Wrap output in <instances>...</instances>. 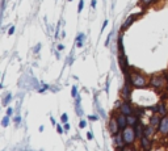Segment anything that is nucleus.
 I'll return each instance as SVG.
<instances>
[{"mask_svg":"<svg viewBox=\"0 0 168 151\" xmlns=\"http://www.w3.org/2000/svg\"><path fill=\"white\" fill-rule=\"evenodd\" d=\"M51 124H53V125H57V124H55V120L53 118V117H51Z\"/></svg>","mask_w":168,"mask_h":151,"instance_id":"obj_43","label":"nucleus"},{"mask_svg":"<svg viewBox=\"0 0 168 151\" xmlns=\"http://www.w3.org/2000/svg\"><path fill=\"white\" fill-rule=\"evenodd\" d=\"M150 85L154 87V88H162L164 84H166V79H164L163 76H158V75H154V76H151L150 79Z\"/></svg>","mask_w":168,"mask_h":151,"instance_id":"obj_4","label":"nucleus"},{"mask_svg":"<svg viewBox=\"0 0 168 151\" xmlns=\"http://www.w3.org/2000/svg\"><path fill=\"white\" fill-rule=\"evenodd\" d=\"M57 131H58L59 134H62V133H63V127L61 126V125H57Z\"/></svg>","mask_w":168,"mask_h":151,"instance_id":"obj_36","label":"nucleus"},{"mask_svg":"<svg viewBox=\"0 0 168 151\" xmlns=\"http://www.w3.org/2000/svg\"><path fill=\"white\" fill-rule=\"evenodd\" d=\"M13 33H15V26H11V28H9V30H8V34L12 36Z\"/></svg>","mask_w":168,"mask_h":151,"instance_id":"obj_35","label":"nucleus"},{"mask_svg":"<svg viewBox=\"0 0 168 151\" xmlns=\"http://www.w3.org/2000/svg\"><path fill=\"white\" fill-rule=\"evenodd\" d=\"M20 121H21V117L20 116H16L15 117V122H16V124H20Z\"/></svg>","mask_w":168,"mask_h":151,"instance_id":"obj_38","label":"nucleus"},{"mask_svg":"<svg viewBox=\"0 0 168 151\" xmlns=\"http://www.w3.org/2000/svg\"><path fill=\"white\" fill-rule=\"evenodd\" d=\"M11 99H12V95L11 93H8L7 96L4 97V99H3V105H4V107H7L8 104H9V101H11Z\"/></svg>","mask_w":168,"mask_h":151,"instance_id":"obj_22","label":"nucleus"},{"mask_svg":"<svg viewBox=\"0 0 168 151\" xmlns=\"http://www.w3.org/2000/svg\"><path fill=\"white\" fill-rule=\"evenodd\" d=\"M7 114H8V116H12V114H13V108H8L7 109Z\"/></svg>","mask_w":168,"mask_h":151,"instance_id":"obj_34","label":"nucleus"},{"mask_svg":"<svg viewBox=\"0 0 168 151\" xmlns=\"http://www.w3.org/2000/svg\"><path fill=\"white\" fill-rule=\"evenodd\" d=\"M71 96L74 97V99H76L79 95H78V88H76V85H74L72 87V89H71Z\"/></svg>","mask_w":168,"mask_h":151,"instance_id":"obj_25","label":"nucleus"},{"mask_svg":"<svg viewBox=\"0 0 168 151\" xmlns=\"http://www.w3.org/2000/svg\"><path fill=\"white\" fill-rule=\"evenodd\" d=\"M156 112H158L162 117L167 116V108H166V105H164V103H159V104L156 105Z\"/></svg>","mask_w":168,"mask_h":151,"instance_id":"obj_17","label":"nucleus"},{"mask_svg":"<svg viewBox=\"0 0 168 151\" xmlns=\"http://www.w3.org/2000/svg\"><path fill=\"white\" fill-rule=\"evenodd\" d=\"M137 112H138V113H137V116H143V114H145V110H143V109H141V108L137 109Z\"/></svg>","mask_w":168,"mask_h":151,"instance_id":"obj_31","label":"nucleus"},{"mask_svg":"<svg viewBox=\"0 0 168 151\" xmlns=\"http://www.w3.org/2000/svg\"><path fill=\"white\" fill-rule=\"evenodd\" d=\"M68 129H70V125H68V124H67V122H66V124H64V130L67 131Z\"/></svg>","mask_w":168,"mask_h":151,"instance_id":"obj_40","label":"nucleus"},{"mask_svg":"<svg viewBox=\"0 0 168 151\" xmlns=\"http://www.w3.org/2000/svg\"><path fill=\"white\" fill-rule=\"evenodd\" d=\"M116 118H117V122H118L120 127H121V130L125 129V127L127 126V116H125L124 113H121V112H120V113L116 116Z\"/></svg>","mask_w":168,"mask_h":151,"instance_id":"obj_9","label":"nucleus"},{"mask_svg":"<svg viewBox=\"0 0 168 151\" xmlns=\"http://www.w3.org/2000/svg\"><path fill=\"white\" fill-rule=\"evenodd\" d=\"M120 151H135V147H134L133 145H126L125 147L120 149Z\"/></svg>","mask_w":168,"mask_h":151,"instance_id":"obj_23","label":"nucleus"},{"mask_svg":"<svg viewBox=\"0 0 168 151\" xmlns=\"http://www.w3.org/2000/svg\"><path fill=\"white\" fill-rule=\"evenodd\" d=\"M88 118L91 120V121H96V120H99V116H97V114H95V116H89Z\"/></svg>","mask_w":168,"mask_h":151,"instance_id":"obj_33","label":"nucleus"},{"mask_svg":"<svg viewBox=\"0 0 168 151\" xmlns=\"http://www.w3.org/2000/svg\"><path fill=\"white\" fill-rule=\"evenodd\" d=\"M84 40H85V34H84V33H79L78 37H76V46L78 47H83Z\"/></svg>","mask_w":168,"mask_h":151,"instance_id":"obj_18","label":"nucleus"},{"mask_svg":"<svg viewBox=\"0 0 168 151\" xmlns=\"http://www.w3.org/2000/svg\"><path fill=\"white\" fill-rule=\"evenodd\" d=\"M75 100H76V101H75V110H76V114H78L79 117H82L83 113H84L83 109H82V104H80V103H82V97L78 96Z\"/></svg>","mask_w":168,"mask_h":151,"instance_id":"obj_14","label":"nucleus"},{"mask_svg":"<svg viewBox=\"0 0 168 151\" xmlns=\"http://www.w3.org/2000/svg\"><path fill=\"white\" fill-rule=\"evenodd\" d=\"M155 130H156L155 127H152V126H151V125H148L147 127H145V135L150 138V137H152V135H154V133H155Z\"/></svg>","mask_w":168,"mask_h":151,"instance_id":"obj_20","label":"nucleus"},{"mask_svg":"<svg viewBox=\"0 0 168 151\" xmlns=\"http://www.w3.org/2000/svg\"><path fill=\"white\" fill-rule=\"evenodd\" d=\"M138 122H139V118H138L137 114H130V116H127V125H130V126H135Z\"/></svg>","mask_w":168,"mask_h":151,"instance_id":"obj_16","label":"nucleus"},{"mask_svg":"<svg viewBox=\"0 0 168 151\" xmlns=\"http://www.w3.org/2000/svg\"><path fill=\"white\" fill-rule=\"evenodd\" d=\"M108 130H109V133H110L112 135H116V134L120 133L121 127H120V125H118V122H117L116 117H110V120H109V124H108Z\"/></svg>","mask_w":168,"mask_h":151,"instance_id":"obj_3","label":"nucleus"},{"mask_svg":"<svg viewBox=\"0 0 168 151\" xmlns=\"http://www.w3.org/2000/svg\"><path fill=\"white\" fill-rule=\"evenodd\" d=\"M121 134H122V138H124V141H125V145H134L135 138H137L135 127L127 125L125 129L121 130Z\"/></svg>","mask_w":168,"mask_h":151,"instance_id":"obj_1","label":"nucleus"},{"mask_svg":"<svg viewBox=\"0 0 168 151\" xmlns=\"http://www.w3.org/2000/svg\"><path fill=\"white\" fill-rule=\"evenodd\" d=\"M112 36H113V32H112L108 36V38H106V41H105V46H108V45H109V42H110V40H112Z\"/></svg>","mask_w":168,"mask_h":151,"instance_id":"obj_30","label":"nucleus"},{"mask_svg":"<svg viewBox=\"0 0 168 151\" xmlns=\"http://www.w3.org/2000/svg\"><path fill=\"white\" fill-rule=\"evenodd\" d=\"M83 7H84V0H80L79 1V5H78V12H82L83 11Z\"/></svg>","mask_w":168,"mask_h":151,"instance_id":"obj_27","label":"nucleus"},{"mask_svg":"<svg viewBox=\"0 0 168 151\" xmlns=\"http://www.w3.org/2000/svg\"><path fill=\"white\" fill-rule=\"evenodd\" d=\"M117 45H118V51H120V54H125V53H124V38H122V34L118 36Z\"/></svg>","mask_w":168,"mask_h":151,"instance_id":"obj_19","label":"nucleus"},{"mask_svg":"<svg viewBox=\"0 0 168 151\" xmlns=\"http://www.w3.org/2000/svg\"><path fill=\"white\" fill-rule=\"evenodd\" d=\"M120 112H121V113H124L125 116L134 114V110H133V108H131V105H130V103H129V101H122L121 107H120Z\"/></svg>","mask_w":168,"mask_h":151,"instance_id":"obj_5","label":"nucleus"},{"mask_svg":"<svg viewBox=\"0 0 168 151\" xmlns=\"http://www.w3.org/2000/svg\"><path fill=\"white\" fill-rule=\"evenodd\" d=\"M96 4H97L96 0H92V1H91V7L92 8H96Z\"/></svg>","mask_w":168,"mask_h":151,"instance_id":"obj_39","label":"nucleus"},{"mask_svg":"<svg viewBox=\"0 0 168 151\" xmlns=\"http://www.w3.org/2000/svg\"><path fill=\"white\" fill-rule=\"evenodd\" d=\"M141 146H142V149H143L145 151H148V150H151V141H150V138L146 135H143L141 138Z\"/></svg>","mask_w":168,"mask_h":151,"instance_id":"obj_12","label":"nucleus"},{"mask_svg":"<svg viewBox=\"0 0 168 151\" xmlns=\"http://www.w3.org/2000/svg\"><path fill=\"white\" fill-rule=\"evenodd\" d=\"M130 82L135 88H145L147 85V80L139 72H130Z\"/></svg>","mask_w":168,"mask_h":151,"instance_id":"obj_2","label":"nucleus"},{"mask_svg":"<svg viewBox=\"0 0 168 151\" xmlns=\"http://www.w3.org/2000/svg\"><path fill=\"white\" fill-rule=\"evenodd\" d=\"M160 122H162L160 114L155 113V114H152V116H151V118H150V125H151L152 127H155L156 130H159V126H160Z\"/></svg>","mask_w":168,"mask_h":151,"instance_id":"obj_8","label":"nucleus"},{"mask_svg":"<svg viewBox=\"0 0 168 151\" xmlns=\"http://www.w3.org/2000/svg\"><path fill=\"white\" fill-rule=\"evenodd\" d=\"M118 62H120V66H121V70L124 72H126V67H127V59H126L125 54H120V58H118Z\"/></svg>","mask_w":168,"mask_h":151,"instance_id":"obj_15","label":"nucleus"},{"mask_svg":"<svg viewBox=\"0 0 168 151\" xmlns=\"http://www.w3.org/2000/svg\"><path fill=\"white\" fill-rule=\"evenodd\" d=\"M134 127H135V134H137V138H139V139H141L142 137L145 135V126H143V124H142V122L139 121L138 124H137Z\"/></svg>","mask_w":168,"mask_h":151,"instance_id":"obj_13","label":"nucleus"},{"mask_svg":"<svg viewBox=\"0 0 168 151\" xmlns=\"http://www.w3.org/2000/svg\"><path fill=\"white\" fill-rule=\"evenodd\" d=\"M85 126H87V121H85V120H80L79 127H80V129H83V127H85Z\"/></svg>","mask_w":168,"mask_h":151,"instance_id":"obj_29","label":"nucleus"},{"mask_svg":"<svg viewBox=\"0 0 168 151\" xmlns=\"http://www.w3.org/2000/svg\"><path fill=\"white\" fill-rule=\"evenodd\" d=\"M113 139H114V146L117 147V149H122V147H125L126 145H125V141H124V138H122V134L121 133H118V134H116V135H113Z\"/></svg>","mask_w":168,"mask_h":151,"instance_id":"obj_10","label":"nucleus"},{"mask_svg":"<svg viewBox=\"0 0 168 151\" xmlns=\"http://www.w3.org/2000/svg\"><path fill=\"white\" fill-rule=\"evenodd\" d=\"M58 50H59V51L61 50H64V46L63 45H58Z\"/></svg>","mask_w":168,"mask_h":151,"instance_id":"obj_41","label":"nucleus"},{"mask_svg":"<svg viewBox=\"0 0 168 151\" xmlns=\"http://www.w3.org/2000/svg\"><path fill=\"white\" fill-rule=\"evenodd\" d=\"M61 120H62L63 124H66V122L68 121V117H67V114H66V113H63L62 116H61Z\"/></svg>","mask_w":168,"mask_h":151,"instance_id":"obj_28","label":"nucleus"},{"mask_svg":"<svg viewBox=\"0 0 168 151\" xmlns=\"http://www.w3.org/2000/svg\"><path fill=\"white\" fill-rule=\"evenodd\" d=\"M95 105H96V108H97V110H99L100 116H101V117H103V118H105V116H106V114H105L104 109H103V108H101V105H100V104H99V101H97V97H96V99H95Z\"/></svg>","mask_w":168,"mask_h":151,"instance_id":"obj_21","label":"nucleus"},{"mask_svg":"<svg viewBox=\"0 0 168 151\" xmlns=\"http://www.w3.org/2000/svg\"><path fill=\"white\" fill-rule=\"evenodd\" d=\"M68 1H72V0H68Z\"/></svg>","mask_w":168,"mask_h":151,"instance_id":"obj_44","label":"nucleus"},{"mask_svg":"<svg viewBox=\"0 0 168 151\" xmlns=\"http://www.w3.org/2000/svg\"><path fill=\"white\" fill-rule=\"evenodd\" d=\"M87 138H88L89 141H91V139H93V133H92V131H88V133H87Z\"/></svg>","mask_w":168,"mask_h":151,"instance_id":"obj_32","label":"nucleus"},{"mask_svg":"<svg viewBox=\"0 0 168 151\" xmlns=\"http://www.w3.org/2000/svg\"><path fill=\"white\" fill-rule=\"evenodd\" d=\"M8 124H9V116L7 114L5 117H3V120H1V125H3L4 127H7V126H8Z\"/></svg>","mask_w":168,"mask_h":151,"instance_id":"obj_24","label":"nucleus"},{"mask_svg":"<svg viewBox=\"0 0 168 151\" xmlns=\"http://www.w3.org/2000/svg\"><path fill=\"white\" fill-rule=\"evenodd\" d=\"M159 131H160L162 135H164V137L168 135V116L162 117V122H160V126H159Z\"/></svg>","mask_w":168,"mask_h":151,"instance_id":"obj_6","label":"nucleus"},{"mask_svg":"<svg viewBox=\"0 0 168 151\" xmlns=\"http://www.w3.org/2000/svg\"><path fill=\"white\" fill-rule=\"evenodd\" d=\"M108 20H105L104 22H103V29H101V32H104V29H105V28H106V25H108Z\"/></svg>","mask_w":168,"mask_h":151,"instance_id":"obj_37","label":"nucleus"},{"mask_svg":"<svg viewBox=\"0 0 168 151\" xmlns=\"http://www.w3.org/2000/svg\"><path fill=\"white\" fill-rule=\"evenodd\" d=\"M121 96H122V99H124L125 101H130V99H131V88H130V84L125 83L124 88H122V91H121Z\"/></svg>","mask_w":168,"mask_h":151,"instance_id":"obj_7","label":"nucleus"},{"mask_svg":"<svg viewBox=\"0 0 168 151\" xmlns=\"http://www.w3.org/2000/svg\"><path fill=\"white\" fill-rule=\"evenodd\" d=\"M38 49H40V45H37V47H36V50H34V53H38Z\"/></svg>","mask_w":168,"mask_h":151,"instance_id":"obj_42","label":"nucleus"},{"mask_svg":"<svg viewBox=\"0 0 168 151\" xmlns=\"http://www.w3.org/2000/svg\"><path fill=\"white\" fill-rule=\"evenodd\" d=\"M138 16H139V15H135V13H134V15H130V16H129V17L125 20L124 24H122V28H121V29H122V30H126L131 24H133L134 21H135V19L138 17Z\"/></svg>","mask_w":168,"mask_h":151,"instance_id":"obj_11","label":"nucleus"},{"mask_svg":"<svg viewBox=\"0 0 168 151\" xmlns=\"http://www.w3.org/2000/svg\"><path fill=\"white\" fill-rule=\"evenodd\" d=\"M154 1H155V0H141V4L146 7V5H150L151 3H154Z\"/></svg>","mask_w":168,"mask_h":151,"instance_id":"obj_26","label":"nucleus"}]
</instances>
